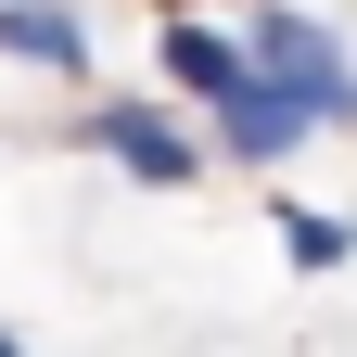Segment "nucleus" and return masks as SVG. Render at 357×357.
I'll return each instance as SVG.
<instances>
[{
	"instance_id": "obj_1",
	"label": "nucleus",
	"mask_w": 357,
	"mask_h": 357,
	"mask_svg": "<svg viewBox=\"0 0 357 357\" xmlns=\"http://www.w3.org/2000/svg\"><path fill=\"white\" fill-rule=\"evenodd\" d=\"M230 52H243V77H268V89H281V102H294L306 128H357V64L332 52V26H319V13L268 0V13L230 38Z\"/></svg>"
},
{
	"instance_id": "obj_2",
	"label": "nucleus",
	"mask_w": 357,
	"mask_h": 357,
	"mask_svg": "<svg viewBox=\"0 0 357 357\" xmlns=\"http://www.w3.org/2000/svg\"><path fill=\"white\" fill-rule=\"evenodd\" d=\"M89 153H115L141 192H178V178H204V141H192L166 102H102V115H89Z\"/></svg>"
},
{
	"instance_id": "obj_3",
	"label": "nucleus",
	"mask_w": 357,
	"mask_h": 357,
	"mask_svg": "<svg viewBox=\"0 0 357 357\" xmlns=\"http://www.w3.org/2000/svg\"><path fill=\"white\" fill-rule=\"evenodd\" d=\"M153 64H166V89H192L204 115L243 89V52H230V26H204V13H166V26H153Z\"/></svg>"
},
{
	"instance_id": "obj_4",
	"label": "nucleus",
	"mask_w": 357,
	"mask_h": 357,
	"mask_svg": "<svg viewBox=\"0 0 357 357\" xmlns=\"http://www.w3.org/2000/svg\"><path fill=\"white\" fill-rule=\"evenodd\" d=\"M294 141H306V115H294L268 77H243L230 102H217V153H230V166H281Z\"/></svg>"
},
{
	"instance_id": "obj_5",
	"label": "nucleus",
	"mask_w": 357,
	"mask_h": 357,
	"mask_svg": "<svg viewBox=\"0 0 357 357\" xmlns=\"http://www.w3.org/2000/svg\"><path fill=\"white\" fill-rule=\"evenodd\" d=\"M0 52H13V64L77 77V64H89V26H77V13H26V0H0Z\"/></svg>"
},
{
	"instance_id": "obj_6",
	"label": "nucleus",
	"mask_w": 357,
	"mask_h": 357,
	"mask_svg": "<svg viewBox=\"0 0 357 357\" xmlns=\"http://www.w3.org/2000/svg\"><path fill=\"white\" fill-rule=\"evenodd\" d=\"M281 243H294V268H344V255H357V230H344V217H306V204L281 217Z\"/></svg>"
},
{
	"instance_id": "obj_7",
	"label": "nucleus",
	"mask_w": 357,
	"mask_h": 357,
	"mask_svg": "<svg viewBox=\"0 0 357 357\" xmlns=\"http://www.w3.org/2000/svg\"><path fill=\"white\" fill-rule=\"evenodd\" d=\"M0 357H26V332H0Z\"/></svg>"
}]
</instances>
